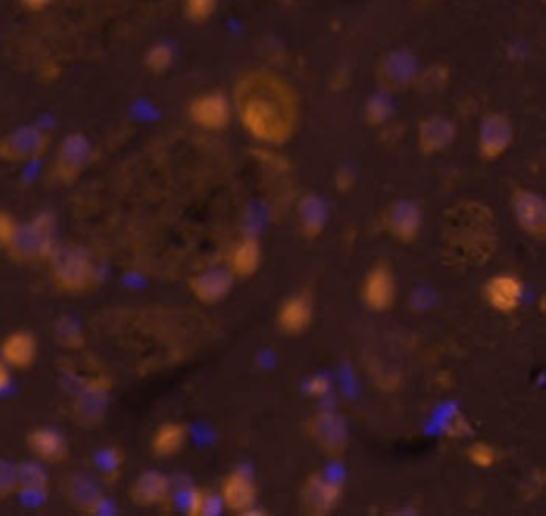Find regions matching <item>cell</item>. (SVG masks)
Returning a JSON list of instances; mask_svg holds the SVG:
<instances>
[{"mask_svg":"<svg viewBox=\"0 0 546 516\" xmlns=\"http://www.w3.org/2000/svg\"><path fill=\"white\" fill-rule=\"evenodd\" d=\"M233 116L244 131L267 148H280L299 128L301 105L295 86L269 69L246 71L231 92Z\"/></svg>","mask_w":546,"mask_h":516,"instance_id":"6da1fadb","label":"cell"},{"mask_svg":"<svg viewBox=\"0 0 546 516\" xmlns=\"http://www.w3.org/2000/svg\"><path fill=\"white\" fill-rule=\"evenodd\" d=\"M50 276L58 290L67 295H84L99 286V267L88 248L77 244H56L50 258Z\"/></svg>","mask_w":546,"mask_h":516,"instance_id":"7a4b0ae2","label":"cell"},{"mask_svg":"<svg viewBox=\"0 0 546 516\" xmlns=\"http://www.w3.org/2000/svg\"><path fill=\"white\" fill-rule=\"evenodd\" d=\"M56 244V216L52 212H41L26 224H18V231L5 252L13 263L37 265L50 258Z\"/></svg>","mask_w":546,"mask_h":516,"instance_id":"3957f363","label":"cell"},{"mask_svg":"<svg viewBox=\"0 0 546 516\" xmlns=\"http://www.w3.org/2000/svg\"><path fill=\"white\" fill-rule=\"evenodd\" d=\"M111 380L105 374L84 380L71 401V418L82 429H96L107 416L111 401Z\"/></svg>","mask_w":546,"mask_h":516,"instance_id":"277c9868","label":"cell"},{"mask_svg":"<svg viewBox=\"0 0 546 516\" xmlns=\"http://www.w3.org/2000/svg\"><path fill=\"white\" fill-rule=\"evenodd\" d=\"M419 60L406 50V47H395V50L384 52L376 67H374V79L380 88V92L387 94H404L414 88L416 75H419Z\"/></svg>","mask_w":546,"mask_h":516,"instance_id":"5b68a950","label":"cell"},{"mask_svg":"<svg viewBox=\"0 0 546 516\" xmlns=\"http://www.w3.org/2000/svg\"><path fill=\"white\" fill-rule=\"evenodd\" d=\"M303 431L308 435L316 450L325 457H344L350 446V431L348 423L342 414L335 410H320L312 414L303 423Z\"/></svg>","mask_w":546,"mask_h":516,"instance_id":"8992f818","label":"cell"},{"mask_svg":"<svg viewBox=\"0 0 546 516\" xmlns=\"http://www.w3.org/2000/svg\"><path fill=\"white\" fill-rule=\"evenodd\" d=\"M94 163V145L84 133H69L58 145L52 175L58 184L71 186Z\"/></svg>","mask_w":546,"mask_h":516,"instance_id":"52a82bcc","label":"cell"},{"mask_svg":"<svg viewBox=\"0 0 546 516\" xmlns=\"http://www.w3.org/2000/svg\"><path fill=\"white\" fill-rule=\"evenodd\" d=\"M52 145L50 133L39 126H18L11 133L0 137V160L5 163H32L47 154Z\"/></svg>","mask_w":546,"mask_h":516,"instance_id":"ba28073f","label":"cell"},{"mask_svg":"<svg viewBox=\"0 0 546 516\" xmlns=\"http://www.w3.org/2000/svg\"><path fill=\"white\" fill-rule=\"evenodd\" d=\"M188 118L205 133L224 131V128H229L233 120L231 96L218 90L195 96V99L188 103Z\"/></svg>","mask_w":546,"mask_h":516,"instance_id":"9c48e42d","label":"cell"},{"mask_svg":"<svg viewBox=\"0 0 546 516\" xmlns=\"http://www.w3.org/2000/svg\"><path fill=\"white\" fill-rule=\"evenodd\" d=\"M512 143H515V126H512V120L502 111H491V114L480 120L476 150L485 163L500 160L510 150Z\"/></svg>","mask_w":546,"mask_h":516,"instance_id":"30bf717a","label":"cell"},{"mask_svg":"<svg viewBox=\"0 0 546 516\" xmlns=\"http://www.w3.org/2000/svg\"><path fill=\"white\" fill-rule=\"evenodd\" d=\"M344 485L325 474H310L299 491L301 510L310 516H327L342 504Z\"/></svg>","mask_w":546,"mask_h":516,"instance_id":"8fae6325","label":"cell"},{"mask_svg":"<svg viewBox=\"0 0 546 516\" xmlns=\"http://www.w3.org/2000/svg\"><path fill=\"white\" fill-rule=\"evenodd\" d=\"M361 301L369 312H389L397 301V280L387 263H376L369 267L361 282Z\"/></svg>","mask_w":546,"mask_h":516,"instance_id":"7c38bea8","label":"cell"},{"mask_svg":"<svg viewBox=\"0 0 546 516\" xmlns=\"http://www.w3.org/2000/svg\"><path fill=\"white\" fill-rule=\"evenodd\" d=\"M382 227L399 244H412L423 229V209L412 199H397L384 209Z\"/></svg>","mask_w":546,"mask_h":516,"instance_id":"4fadbf2b","label":"cell"},{"mask_svg":"<svg viewBox=\"0 0 546 516\" xmlns=\"http://www.w3.org/2000/svg\"><path fill=\"white\" fill-rule=\"evenodd\" d=\"M62 495L73 510L82 514H101L107 506L101 482L86 472H71L64 476Z\"/></svg>","mask_w":546,"mask_h":516,"instance_id":"5bb4252c","label":"cell"},{"mask_svg":"<svg viewBox=\"0 0 546 516\" xmlns=\"http://www.w3.org/2000/svg\"><path fill=\"white\" fill-rule=\"evenodd\" d=\"M510 209L519 229L536 241L546 237V201L536 190L515 188L510 197Z\"/></svg>","mask_w":546,"mask_h":516,"instance_id":"9a60e30c","label":"cell"},{"mask_svg":"<svg viewBox=\"0 0 546 516\" xmlns=\"http://www.w3.org/2000/svg\"><path fill=\"white\" fill-rule=\"evenodd\" d=\"M483 297L497 314H515L525 299V284L515 273H497L483 286Z\"/></svg>","mask_w":546,"mask_h":516,"instance_id":"2e32d148","label":"cell"},{"mask_svg":"<svg viewBox=\"0 0 546 516\" xmlns=\"http://www.w3.org/2000/svg\"><path fill=\"white\" fill-rule=\"evenodd\" d=\"M314 320V297L308 290L288 295L276 312V327L280 333L288 337L303 335L312 327Z\"/></svg>","mask_w":546,"mask_h":516,"instance_id":"e0dca14e","label":"cell"},{"mask_svg":"<svg viewBox=\"0 0 546 516\" xmlns=\"http://www.w3.org/2000/svg\"><path fill=\"white\" fill-rule=\"evenodd\" d=\"M235 278L227 267H207L188 280L190 295L203 305H218L231 295Z\"/></svg>","mask_w":546,"mask_h":516,"instance_id":"ac0fdd59","label":"cell"},{"mask_svg":"<svg viewBox=\"0 0 546 516\" xmlns=\"http://www.w3.org/2000/svg\"><path fill=\"white\" fill-rule=\"evenodd\" d=\"M218 497L227 510L235 514H248L254 510L256 499H259V489H256L254 480L246 472L235 470L222 478Z\"/></svg>","mask_w":546,"mask_h":516,"instance_id":"d6986e66","label":"cell"},{"mask_svg":"<svg viewBox=\"0 0 546 516\" xmlns=\"http://www.w3.org/2000/svg\"><path fill=\"white\" fill-rule=\"evenodd\" d=\"M457 137V126L451 118L433 114L419 122L416 128V143H419V150L425 156H436L442 154L453 145Z\"/></svg>","mask_w":546,"mask_h":516,"instance_id":"ffe728a7","label":"cell"},{"mask_svg":"<svg viewBox=\"0 0 546 516\" xmlns=\"http://www.w3.org/2000/svg\"><path fill=\"white\" fill-rule=\"evenodd\" d=\"M128 497L139 508L165 506L171 499V480L158 470L143 472L128 489Z\"/></svg>","mask_w":546,"mask_h":516,"instance_id":"44dd1931","label":"cell"},{"mask_svg":"<svg viewBox=\"0 0 546 516\" xmlns=\"http://www.w3.org/2000/svg\"><path fill=\"white\" fill-rule=\"evenodd\" d=\"M26 446L30 453L37 457V461L47 465L62 463L69 457L67 438H64L58 429H52V427H37L28 431Z\"/></svg>","mask_w":546,"mask_h":516,"instance_id":"7402d4cb","label":"cell"},{"mask_svg":"<svg viewBox=\"0 0 546 516\" xmlns=\"http://www.w3.org/2000/svg\"><path fill=\"white\" fill-rule=\"evenodd\" d=\"M263 265V248L256 237H242L229 250L227 269L235 280H250Z\"/></svg>","mask_w":546,"mask_h":516,"instance_id":"603a6c76","label":"cell"},{"mask_svg":"<svg viewBox=\"0 0 546 516\" xmlns=\"http://www.w3.org/2000/svg\"><path fill=\"white\" fill-rule=\"evenodd\" d=\"M329 222V207L327 201L316 195V192H305L297 203V224L299 233L305 239H318L325 233Z\"/></svg>","mask_w":546,"mask_h":516,"instance_id":"cb8c5ba5","label":"cell"},{"mask_svg":"<svg viewBox=\"0 0 546 516\" xmlns=\"http://www.w3.org/2000/svg\"><path fill=\"white\" fill-rule=\"evenodd\" d=\"M39 354L37 337L26 329L9 333L3 344H0V359L11 369H28L35 365Z\"/></svg>","mask_w":546,"mask_h":516,"instance_id":"d4e9b609","label":"cell"},{"mask_svg":"<svg viewBox=\"0 0 546 516\" xmlns=\"http://www.w3.org/2000/svg\"><path fill=\"white\" fill-rule=\"evenodd\" d=\"M186 442H188V427L178 421H167L163 425H158V429L152 433L150 450L154 457L167 459L182 453Z\"/></svg>","mask_w":546,"mask_h":516,"instance_id":"484cf974","label":"cell"},{"mask_svg":"<svg viewBox=\"0 0 546 516\" xmlns=\"http://www.w3.org/2000/svg\"><path fill=\"white\" fill-rule=\"evenodd\" d=\"M18 467V493L30 497H45L50 489V476H47L41 461H22Z\"/></svg>","mask_w":546,"mask_h":516,"instance_id":"4316f807","label":"cell"},{"mask_svg":"<svg viewBox=\"0 0 546 516\" xmlns=\"http://www.w3.org/2000/svg\"><path fill=\"white\" fill-rule=\"evenodd\" d=\"M96 474L107 485H114V482L122 476V467H124V450L120 446H105L92 459Z\"/></svg>","mask_w":546,"mask_h":516,"instance_id":"83f0119b","label":"cell"},{"mask_svg":"<svg viewBox=\"0 0 546 516\" xmlns=\"http://www.w3.org/2000/svg\"><path fill=\"white\" fill-rule=\"evenodd\" d=\"M54 340L64 350H82L86 346L84 329L73 316H60L54 322Z\"/></svg>","mask_w":546,"mask_h":516,"instance_id":"f1b7e54d","label":"cell"},{"mask_svg":"<svg viewBox=\"0 0 546 516\" xmlns=\"http://www.w3.org/2000/svg\"><path fill=\"white\" fill-rule=\"evenodd\" d=\"M393 114H395V107H393V101H391V94H387V92L372 94L365 101L363 118H365L367 126L378 128V126L389 124V120L393 118Z\"/></svg>","mask_w":546,"mask_h":516,"instance_id":"f546056e","label":"cell"},{"mask_svg":"<svg viewBox=\"0 0 546 516\" xmlns=\"http://www.w3.org/2000/svg\"><path fill=\"white\" fill-rule=\"evenodd\" d=\"M222 510L220 497L205 489H190L186 493V514L188 516H216Z\"/></svg>","mask_w":546,"mask_h":516,"instance_id":"4dcf8cb0","label":"cell"},{"mask_svg":"<svg viewBox=\"0 0 546 516\" xmlns=\"http://www.w3.org/2000/svg\"><path fill=\"white\" fill-rule=\"evenodd\" d=\"M448 79H451V69L446 64H431L427 69H419L414 88L425 94H436L448 86Z\"/></svg>","mask_w":546,"mask_h":516,"instance_id":"1f68e13d","label":"cell"},{"mask_svg":"<svg viewBox=\"0 0 546 516\" xmlns=\"http://www.w3.org/2000/svg\"><path fill=\"white\" fill-rule=\"evenodd\" d=\"M173 62H175V50L169 43H156L146 52V56H143V64H146V69L154 75L167 73L173 67Z\"/></svg>","mask_w":546,"mask_h":516,"instance_id":"d6a6232c","label":"cell"},{"mask_svg":"<svg viewBox=\"0 0 546 516\" xmlns=\"http://www.w3.org/2000/svg\"><path fill=\"white\" fill-rule=\"evenodd\" d=\"M465 459H468L478 470H491V467L500 459L497 450L485 442V440H476L468 448H465Z\"/></svg>","mask_w":546,"mask_h":516,"instance_id":"836d02e7","label":"cell"},{"mask_svg":"<svg viewBox=\"0 0 546 516\" xmlns=\"http://www.w3.org/2000/svg\"><path fill=\"white\" fill-rule=\"evenodd\" d=\"M184 18L192 24H205L214 18L218 0H182Z\"/></svg>","mask_w":546,"mask_h":516,"instance_id":"e575fe53","label":"cell"},{"mask_svg":"<svg viewBox=\"0 0 546 516\" xmlns=\"http://www.w3.org/2000/svg\"><path fill=\"white\" fill-rule=\"evenodd\" d=\"M15 493H18V467L7 459H0V499Z\"/></svg>","mask_w":546,"mask_h":516,"instance_id":"d590c367","label":"cell"},{"mask_svg":"<svg viewBox=\"0 0 546 516\" xmlns=\"http://www.w3.org/2000/svg\"><path fill=\"white\" fill-rule=\"evenodd\" d=\"M18 224L20 222L15 220L13 214L5 212V209H0V250H7L15 231H18Z\"/></svg>","mask_w":546,"mask_h":516,"instance_id":"8d00e7d4","label":"cell"},{"mask_svg":"<svg viewBox=\"0 0 546 516\" xmlns=\"http://www.w3.org/2000/svg\"><path fill=\"white\" fill-rule=\"evenodd\" d=\"M331 391V380L323 374L312 376L308 382H305V393H308L312 399H323Z\"/></svg>","mask_w":546,"mask_h":516,"instance_id":"74e56055","label":"cell"},{"mask_svg":"<svg viewBox=\"0 0 546 516\" xmlns=\"http://www.w3.org/2000/svg\"><path fill=\"white\" fill-rule=\"evenodd\" d=\"M472 429H470V423L465 421V418L461 414H457L451 423L446 425V435L448 438H465Z\"/></svg>","mask_w":546,"mask_h":516,"instance_id":"f35d334b","label":"cell"},{"mask_svg":"<svg viewBox=\"0 0 546 516\" xmlns=\"http://www.w3.org/2000/svg\"><path fill=\"white\" fill-rule=\"evenodd\" d=\"M20 5H22L26 11L39 13V11H45L47 7H52V5H54V0H20Z\"/></svg>","mask_w":546,"mask_h":516,"instance_id":"ab89813d","label":"cell"},{"mask_svg":"<svg viewBox=\"0 0 546 516\" xmlns=\"http://www.w3.org/2000/svg\"><path fill=\"white\" fill-rule=\"evenodd\" d=\"M352 184H355V175L348 169H340V173H337V190H348Z\"/></svg>","mask_w":546,"mask_h":516,"instance_id":"60d3db41","label":"cell"},{"mask_svg":"<svg viewBox=\"0 0 546 516\" xmlns=\"http://www.w3.org/2000/svg\"><path fill=\"white\" fill-rule=\"evenodd\" d=\"M9 384H11V367L0 359V393H3Z\"/></svg>","mask_w":546,"mask_h":516,"instance_id":"b9f144b4","label":"cell"},{"mask_svg":"<svg viewBox=\"0 0 546 516\" xmlns=\"http://www.w3.org/2000/svg\"><path fill=\"white\" fill-rule=\"evenodd\" d=\"M276 3H282V5H288V3H293V0H276Z\"/></svg>","mask_w":546,"mask_h":516,"instance_id":"7bdbcfd3","label":"cell"}]
</instances>
